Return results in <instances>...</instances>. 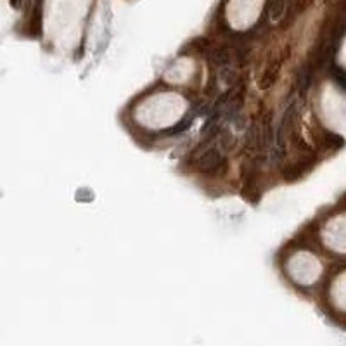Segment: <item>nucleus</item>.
Wrapping results in <instances>:
<instances>
[{"label":"nucleus","mask_w":346,"mask_h":346,"mask_svg":"<svg viewBox=\"0 0 346 346\" xmlns=\"http://www.w3.org/2000/svg\"><path fill=\"white\" fill-rule=\"evenodd\" d=\"M282 10H284V4H282V0H274L272 7H270V16H272V20H277V18H280L282 16Z\"/></svg>","instance_id":"f03ea898"},{"label":"nucleus","mask_w":346,"mask_h":346,"mask_svg":"<svg viewBox=\"0 0 346 346\" xmlns=\"http://www.w3.org/2000/svg\"><path fill=\"white\" fill-rule=\"evenodd\" d=\"M332 76H334V80L338 82L340 88L344 90V73H343V70H341V68H334V70H332Z\"/></svg>","instance_id":"7ed1b4c3"},{"label":"nucleus","mask_w":346,"mask_h":346,"mask_svg":"<svg viewBox=\"0 0 346 346\" xmlns=\"http://www.w3.org/2000/svg\"><path fill=\"white\" fill-rule=\"evenodd\" d=\"M224 163V154H222L218 149H206L201 156L198 158V168L201 172H215L222 166Z\"/></svg>","instance_id":"f257e3e1"}]
</instances>
